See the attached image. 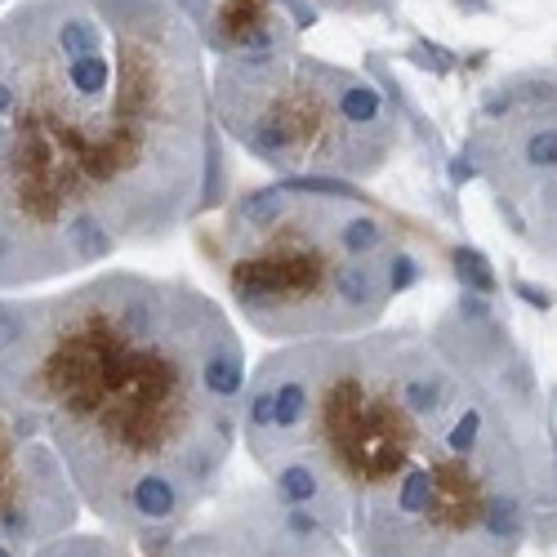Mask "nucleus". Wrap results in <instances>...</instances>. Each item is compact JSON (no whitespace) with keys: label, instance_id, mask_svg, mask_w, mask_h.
I'll list each match as a JSON object with an SVG mask.
<instances>
[{"label":"nucleus","instance_id":"nucleus-1","mask_svg":"<svg viewBox=\"0 0 557 557\" xmlns=\"http://www.w3.org/2000/svg\"><path fill=\"white\" fill-rule=\"evenodd\" d=\"M174 0H23L0 18V290L157 246L219 129Z\"/></svg>","mask_w":557,"mask_h":557},{"label":"nucleus","instance_id":"nucleus-2","mask_svg":"<svg viewBox=\"0 0 557 557\" xmlns=\"http://www.w3.org/2000/svg\"><path fill=\"white\" fill-rule=\"evenodd\" d=\"M0 380L40 414L81 504L134 535L183 527L219 486L250 384L210 295L121 268L23 299Z\"/></svg>","mask_w":557,"mask_h":557},{"label":"nucleus","instance_id":"nucleus-3","mask_svg":"<svg viewBox=\"0 0 557 557\" xmlns=\"http://www.w3.org/2000/svg\"><path fill=\"white\" fill-rule=\"evenodd\" d=\"M348 197H304L286 183L246 193L227 214V290L268 339H348L380 326L388 304L420 286L410 250L352 259L344 246Z\"/></svg>","mask_w":557,"mask_h":557},{"label":"nucleus","instance_id":"nucleus-4","mask_svg":"<svg viewBox=\"0 0 557 557\" xmlns=\"http://www.w3.org/2000/svg\"><path fill=\"white\" fill-rule=\"evenodd\" d=\"M214 121L276 174L370 178L397 148L393 99L366 76L299 50L219 59Z\"/></svg>","mask_w":557,"mask_h":557},{"label":"nucleus","instance_id":"nucleus-5","mask_svg":"<svg viewBox=\"0 0 557 557\" xmlns=\"http://www.w3.org/2000/svg\"><path fill=\"white\" fill-rule=\"evenodd\" d=\"M463 157L486 178L504 227L557 268V72L527 67L499 81Z\"/></svg>","mask_w":557,"mask_h":557},{"label":"nucleus","instance_id":"nucleus-6","mask_svg":"<svg viewBox=\"0 0 557 557\" xmlns=\"http://www.w3.org/2000/svg\"><path fill=\"white\" fill-rule=\"evenodd\" d=\"M295 14V27H312L317 10L299 0H214L210 14L201 18V45L219 59H250V54H276L295 50V32L286 27L282 10Z\"/></svg>","mask_w":557,"mask_h":557},{"label":"nucleus","instance_id":"nucleus-7","mask_svg":"<svg viewBox=\"0 0 557 557\" xmlns=\"http://www.w3.org/2000/svg\"><path fill=\"white\" fill-rule=\"evenodd\" d=\"M450 272H455V282L463 290H473V295L495 299V290H499V276H495L491 259L473 246H450Z\"/></svg>","mask_w":557,"mask_h":557},{"label":"nucleus","instance_id":"nucleus-8","mask_svg":"<svg viewBox=\"0 0 557 557\" xmlns=\"http://www.w3.org/2000/svg\"><path fill=\"white\" fill-rule=\"evenodd\" d=\"M36 557H129V553L108 540H95V535H63L54 544H45Z\"/></svg>","mask_w":557,"mask_h":557},{"label":"nucleus","instance_id":"nucleus-9","mask_svg":"<svg viewBox=\"0 0 557 557\" xmlns=\"http://www.w3.org/2000/svg\"><path fill=\"white\" fill-rule=\"evenodd\" d=\"M513 295H518L522 304H531L535 312H548V308H553V290H544V286L527 282V276H518V282H513Z\"/></svg>","mask_w":557,"mask_h":557},{"label":"nucleus","instance_id":"nucleus-10","mask_svg":"<svg viewBox=\"0 0 557 557\" xmlns=\"http://www.w3.org/2000/svg\"><path fill=\"white\" fill-rule=\"evenodd\" d=\"M0 557H27V553H23V548H14L10 540H0Z\"/></svg>","mask_w":557,"mask_h":557},{"label":"nucleus","instance_id":"nucleus-11","mask_svg":"<svg viewBox=\"0 0 557 557\" xmlns=\"http://www.w3.org/2000/svg\"><path fill=\"white\" fill-rule=\"evenodd\" d=\"M335 5H348V0H335Z\"/></svg>","mask_w":557,"mask_h":557}]
</instances>
